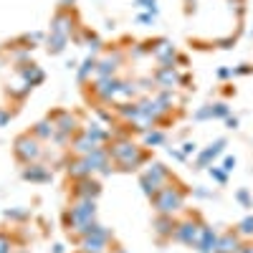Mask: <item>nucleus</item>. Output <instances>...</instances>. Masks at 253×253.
<instances>
[{
    "instance_id": "nucleus-1",
    "label": "nucleus",
    "mask_w": 253,
    "mask_h": 253,
    "mask_svg": "<svg viewBox=\"0 0 253 253\" xmlns=\"http://www.w3.org/2000/svg\"><path fill=\"white\" fill-rule=\"evenodd\" d=\"M109 155H112V160L117 165V170H122V172H137L139 167L147 165V160H150V155H147L137 142H132L129 137H124V134L112 139Z\"/></svg>"
},
{
    "instance_id": "nucleus-2",
    "label": "nucleus",
    "mask_w": 253,
    "mask_h": 253,
    "mask_svg": "<svg viewBox=\"0 0 253 253\" xmlns=\"http://www.w3.org/2000/svg\"><path fill=\"white\" fill-rule=\"evenodd\" d=\"M167 182H170V170H167L162 162H150L139 172V187H142V193L150 200L160 193Z\"/></svg>"
},
{
    "instance_id": "nucleus-3",
    "label": "nucleus",
    "mask_w": 253,
    "mask_h": 253,
    "mask_svg": "<svg viewBox=\"0 0 253 253\" xmlns=\"http://www.w3.org/2000/svg\"><path fill=\"white\" fill-rule=\"evenodd\" d=\"M96 220V200H74L66 210H63V225H66L69 233L84 223Z\"/></svg>"
},
{
    "instance_id": "nucleus-4",
    "label": "nucleus",
    "mask_w": 253,
    "mask_h": 253,
    "mask_svg": "<svg viewBox=\"0 0 253 253\" xmlns=\"http://www.w3.org/2000/svg\"><path fill=\"white\" fill-rule=\"evenodd\" d=\"M152 205H155V210L160 215H175L177 210L185 208V190L167 182L160 193L152 198Z\"/></svg>"
},
{
    "instance_id": "nucleus-5",
    "label": "nucleus",
    "mask_w": 253,
    "mask_h": 253,
    "mask_svg": "<svg viewBox=\"0 0 253 253\" xmlns=\"http://www.w3.org/2000/svg\"><path fill=\"white\" fill-rule=\"evenodd\" d=\"M48 119L56 124V137H53L56 144H71V139L81 132V129H79V117H76L74 112L58 109V112H51Z\"/></svg>"
},
{
    "instance_id": "nucleus-6",
    "label": "nucleus",
    "mask_w": 253,
    "mask_h": 253,
    "mask_svg": "<svg viewBox=\"0 0 253 253\" xmlns=\"http://www.w3.org/2000/svg\"><path fill=\"white\" fill-rule=\"evenodd\" d=\"M41 144H43V142H41L38 137H33L31 132H26V134L15 137V142H13V155H15V160H18L20 165L38 162L41 155H43V147H41Z\"/></svg>"
},
{
    "instance_id": "nucleus-7",
    "label": "nucleus",
    "mask_w": 253,
    "mask_h": 253,
    "mask_svg": "<svg viewBox=\"0 0 253 253\" xmlns=\"http://www.w3.org/2000/svg\"><path fill=\"white\" fill-rule=\"evenodd\" d=\"M114 238V233L109 228H99L96 233H91V236H84V238H79V246H81V253H107V248H109V241Z\"/></svg>"
},
{
    "instance_id": "nucleus-8",
    "label": "nucleus",
    "mask_w": 253,
    "mask_h": 253,
    "mask_svg": "<svg viewBox=\"0 0 253 253\" xmlns=\"http://www.w3.org/2000/svg\"><path fill=\"white\" fill-rule=\"evenodd\" d=\"M119 89H122V79L117 76H107V79H96L91 84V94L101 101V104H109L119 99Z\"/></svg>"
},
{
    "instance_id": "nucleus-9",
    "label": "nucleus",
    "mask_w": 253,
    "mask_h": 253,
    "mask_svg": "<svg viewBox=\"0 0 253 253\" xmlns=\"http://www.w3.org/2000/svg\"><path fill=\"white\" fill-rule=\"evenodd\" d=\"M79 26V20H76V13L74 8H61L53 18H51V33H61V36H74Z\"/></svg>"
},
{
    "instance_id": "nucleus-10",
    "label": "nucleus",
    "mask_w": 253,
    "mask_h": 253,
    "mask_svg": "<svg viewBox=\"0 0 253 253\" xmlns=\"http://www.w3.org/2000/svg\"><path fill=\"white\" fill-rule=\"evenodd\" d=\"M86 162L91 165L94 175H101V177L112 175V170H114V167H112L114 160H112V155H109V147H96L94 152L86 155Z\"/></svg>"
},
{
    "instance_id": "nucleus-11",
    "label": "nucleus",
    "mask_w": 253,
    "mask_h": 253,
    "mask_svg": "<svg viewBox=\"0 0 253 253\" xmlns=\"http://www.w3.org/2000/svg\"><path fill=\"white\" fill-rule=\"evenodd\" d=\"M74 200H96L101 195V182L96 177H84V180H74L71 187Z\"/></svg>"
},
{
    "instance_id": "nucleus-12",
    "label": "nucleus",
    "mask_w": 253,
    "mask_h": 253,
    "mask_svg": "<svg viewBox=\"0 0 253 253\" xmlns=\"http://www.w3.org/2000/svg\"><path fill=\"white\" fill-rule=\"evenodd\" d=\"M200 230H203V223L198 220H182L175 225V233H172V241L177 243H185V246H195L198 243V236H200Z\"/></svg>"
},
{
    "instance_id": "nucleus-13",
    "label": "nucleus",
    "mask_w": 253,
    "mask_h": 253,
    "mask_svg": "<svg viewBox=\"0 0 253 253\" xmlns=\"http://www.w3.org/2000/svg\"><path fill=\"white\" fill-rule=\"evenodd\" d=\"M152 56L160 61V66H175L177 51L167 38H157V41H152Z\"/></svg>"
},
{
    "instance_id": "nucleus-14",
    "label": "nucleus",
    "mask_w": 253,
    "mask_h": 253,
    "mask_svg": "<svg viewBox=\"0 0 253 253\" xmlns=\"http://www.w3.org/2000/svg\"><path fill=\"white\" fill-rule=\"evenodd\" d=\"M122 63H124V53H122V51H114V53H109V56L99 58V63H96V79L117 76V71H119Z\"/></svg>"
},
{
    "instance_id": "nucleus-15",
    "label": "nucleus",
    "mask_w": 253,
    "mask_h": 253,
    "mask_svg": "<svg viewBox=\"0 0 253 253\" xmlns=\"http://www.w3.org/2000/svg\"><path fill=\"white\" fill-rule=\"evenodd\" d=\"M20 175H23V180H26V182H51V180H53L51 167L41 165V162H31V165H26Z\"/></svg>"
},
{
    "instance_id": "nucleus-16",
    "label": "nucleus",
    "mask_w": 253,
    "mask_h": 253,
    "mask_svg": "<svg viewBox=\"0 0 253 253\" xmlns=\"http://www.w3.org/2000/svg\"><path fill=\"white\" fill-rule=\"evenodd\" d=\"M18 74H20V79H23L28 86H41V84L46 81V71L38 66V63H20V69H18Z\"/></svg>"
},
{
    "instance_id": "nucleus-17",
    "label": "nucleus",
    "mask_w": 253,
    "mask_h": 253,
    "mask_svg": "<svg viewBox=\"0 0 253 253\" xmlns=\"http://www.w3.org/2000/svg\"><path fill=\"white\" fill-rule=\"evenodd\" d=\"M218 233L210 225H203V230H200V236H198V243L193 246L198 253H215V248H218Z\"/></svg>"
},
{
    "instance_id": "nucleus-18",
    "label": "nucleus",
    "mask_w": 253,
    "mask_h": 253,
    "mask_svg": "<svg viewBox=\"0 0 253 253\" xmlns=\"http://www.w3.org/2000/svg\"><path fill=\"white\" fill-rule=\"evenodd\" d=\"M152 79H155V84H157L160 89H170V91L180 84V76H177L175 66H160V69L152 74Z\"/></svg>"
},
{
    "instance_id": "nucleus-19",
    "label": "nucleus",
    "mask_w": 253,
    "mask_h": 253,
    "mask_svg": "<svg viewBox=\"0 0 253 253\" xmlns=\"http://www.w3.org/2000/svg\"><path fill=\"white\" fill-rule=\"evenodd\" d=\"M84 134H86L96 147H107V142L112 139V132L107 129V126H104V124H99V122H89L86 126H84V129H81Z\"/></svg>"
},
{
    "instance_id": "nucleus-20",
    "label": "nucleus",
    "mask_w": 253,
    "mask_h": 253,
    "mask_svg": "<svg viewBox=\"0 0 253 253\" xmlns=\"http://www.w3.org/2000/svg\"><path fill=\"white\" fill-rule=\"evenodd\" d=\"M223 147H225V139H215L210 147H205L203 152H198L195 165H198V167H210L215 157H220V155H223Z\"/></svg>"
},
{
    "instance_id": "nucleus-21",
    "label": "nucleus",
    "mask_w": 253,
    "mask_h": 253,
    "mask_svg": "<svg viewBox=\"0 0 253 253\" xmlns=\"http://www.w3.org/2000/svg\"><path fill=\"white\" fill-rule=\"evenodd\" d=\"M66 172L71 180H84V177H94V170H91V165L86 162V157H76L66 165Z\"/></svg>"
},
{
    "instance_id": "nucleus-22",
    "label": "nucleus",
    "mask_w": 253,
    "mask_h": 253,
    "mask_svg": "<svg viewBox=\"0 0 253 253\" xmlns=\"http://www.w3.org/2000/svg\"><path fill=\"white\" fill-rule=\"evenodd\" d=\"M175 225H177V220H175L172 215H160V213H157V218H155V223H152V228H155V236H157L160 241H165V238H172V233H175Z\"/></svg>"
},
{
    "instance_id": "nucleus-23",
    "label": "nucleus",
    "mask_w": 253,
    "mask_h": 253,
    "mask_svg": "<svg viewBox=\"0 0 253 253\" xmlns=\"http://www.w3.org/2000/svg\"><path fill=\"white\" fill-rule=\"evenodd\" d=\"M96 63H99V58L96 56H86L79 66H76V79L81 81V84H86L91 76H96Z\"/></svg>"
},
{
    "instance_id": "nucleus-24",
    "label": "nucleus",
    "mask_w": 253,
    "mask_h": 253,
    "mask_svg": "<svg viewBox=\"0 0 253 253\" xmlns=\"http://www.w3.org/2000/svg\"><path fill=\"white\" fill-rule=\"evenodd\" d=\"M238 238H241L238 233H223V236L218 238V248H215V253H238V251L243 248Z\"/></svg>"
},
{
    "instance_id": "nucleus-25",
    "label": "nucleus",
    "mask_w": 253,
    "mask_h": 253,
    "mask_svg": "<svg viewBox=\"0 0 253 253\" xmlns=\"http://www.w3.org/2000/svg\"><path fill=\"white\" fill-rule=\"evenodd\" d=\"M114 109H117V114H119L124 122L137 124V119H139V104H137V101H119Z\"/></svg>"
},
{
    "instance_id": "nucleus-26",
    "label": "nucleus",
    "mask_w": 253,
    "mask_h": 253,
    "mask_svg": "<svg viewBox=\"0 0 253 253\" xmlns=\"http://www.w3.org/2000/svg\"><path fill=\"white\" fill-rule=\"evenodd\" d=\"M71 150L76 152V157H86L89 152H94V150H96V144H94L86 134H84V132H79V134L71 139Z\"/></svg>"
},
{
    "instance_id": "nucleus-27",
    "label": "nucleus",
    "mask_w": 253,
    "mask_h": 253,
    "mask_svg": "<svg viewBox=\"0 0 253 253\" xmlns=\"http://www.w3.org/2000/svg\"><path fill=\"white\" fill-rule=\"evenodd\" d=\"M31 134H33V137H38L41 142H51V139L56 137V124H53L51 119H43V122L33 124Z\"/></svg>"
},
{
    "instance_id": "nucleus-28",
    "label": "nucleus",
    "mask_w": 253,
    "mask_h": 253,
    "mask_svg": "<svg viewBox=\"0 0 253 253\" xmlns=\"http://www.w3.org/2000/svg\"><path fill=\"white\" fill-rule=\"evenodd\" d=\"M69 41H71L69 36H61V33H48V38H46V51H48L51 56H58V53L66 51Z\"/></svg>"
},
{
    "instance_id": "nucleus-29",
    "label": "nucleus",
    "mask_w": 253,
    "mask_h": 253,
    "mask_svg": "<svg viewBox=\"0 0 253 253\" xmlns=\"http://www.w3.org/2000/svg\"><path fill=\"white\" fill-rule=\"evenodd\" d=\"M137 94H139V84H137V81H122L119 99H124V101H134Z\"/></svg>"
},
{
    "instance_id": "nucleus-30",
    "label": "nucleus",
    "mask_w": 253,
    "mask_h": 253,
    "mask_svg": "<svg viewBox=\"0 0 253 253\" xmlns=\"http://www.w3.org/2000/svg\"><path fill=\"white\" fill-rule=\"evenodd\" d=\"M165 139H167V134L162 129H155V126L144 132V147H160V144H165Z\"/></svg>"
},
{
    "instance_id": "nucleus-31",
    "label": "nucleus",
    "mask_w": 253,
    "mask_h": 253,
    "mask_svg": "<svg viewBox=\"0 0 253 253\" xmlns=\"http://www.w3.org/2000/svg\"><path fill=\"white\" fill-rule=\"evenodd\" d=\"M33 91V86H28V84L23 81V84H18V86H8V96H13V99H26L28 94Z\"/></svg>"
},
{
    "instance_id": "nucleus-32",
    "label": "nucleus",
    "mask_w": 253,
    "mask_h": 253,
    "mask_svg": "<svg viewBox=\"0 0 253 253\" xmlns=\"http://www.w3.org/2000/svg\"><path fill=\"white\" fill-rule=\"evenodd\" d=\"M81 33H84V43H86L91 51H99V48L104 46V43H101V38H99L94 31H81Z\"/></svg>"
},
{
    "instance_id": "nucleus-33",
    "label": "nucleus",
    "mask_w": 253,
    "mask_h": 253,
    "mask_svg": "<svg viewBox=\"0 0 253 253\" xmlns=\"http://www.w3.org/2000/svg\"><path fill=\"white\" fill-rule=\"evenodd\" d=\"M238 236H243V238H251L253 236V215H246L241 223H238V230H236Z\"/></svg>"
},
{
    "instance_id": "nucleus-34",
    "label": "nucleus",
    "mask_w": 253,
    "mask_h": 253,
    "mask_svg": "<svg viewBox=\"0 0 253 253\" xmlns=\"http://www.w3.org/2000/svg\"><path fill=\"white\" fill-rule=\"evenodd\" d=\"M8 220H26L31 213H28V210L26 208H10V210H5V213H3Z\"/></svg>"
},
{
    "instance_id": "nucleus-35",
    "label": "nucleus",
    "mask_w": 253,
    "mask_h": 253,
    "mask_svg": "<svg viewBox=\"0 0 253 253\" xmlns=\"http://www.w3.org/2000/svg\"><path fill=\"white\" fill-rule=\"evenodd\" d=\"M195 122H205V119H213V104H205V107H200L195 114H193Z\"/></svg>"
},
{
    "instance_id": "nucleus-36",
    "label": "nucleus",
    "mask_w": 253,
    "mask_h": 253,
    "mask_svg": "<svg viewBox=\"0 0 253 253\" xmlns=\"http://www.w3.org/2000/svg\"><path fill=\"white\" fill-rule=\"evenodd\" d=\"M208 172H210V177H213L215 182H220V185L228 182V172L223 170V167H213V165H210V167H208Z\"/></svg>"
},
{
    "instance_id": "nucleus-37",
    "label": "nucleus",
    "mask_w": 253,
    "mask_h": 253,
    "mask_svg": "<svg viewBox=\"0 0 253 253\" xmlns=\"http://www.w3.org/2000/svg\"><path fill=\"white\" fill-rule=\"evenodd\" d=\"M134 5L144 13H155L157 15V0H134Z\"/></svg>"
},
{
    "instance_id": "nucleus-38",
    "label": "nucleus",
    "mask_w": 253,
    "mask_h": 253,
    "mask_svg": "<svg viewBox=\"0 0 253 253\" xmlns=\"http://www.w3.org/2000/svg\"><path fill=\"white\" fill-rule=\"evenodd\" d=\"M129 53H132V58H142L144 53H152V41H150V43H137Z\"/></svg>"
},
{
    "instance_id": "nucleus-39",
    "label": "nucleus",
    "mask_w": 253,
    "mask_h": 253,
    "mask_svg": "<svg viewBox=\"0 0 253 253\" xmlns=\"http://www.w3.org/2000/svg\"><path fill=\"white\" fill-rule=\"evenodd\" d=\"M0 253H13V238L0 230Z\"/></svg>"
},
{
    "instance_id": "nucleus-40",
    "label": "nucleus",
    "mask_w": 253,
    "mask_h": 253,
    "mask_svg": "<svg viewBox=\"0 0 253 253\" xmlns=\"http://www.w3.org/2000/svg\"><path fill=\"white\" fill-rule=\"evenodd\" d=\"M225 117H228L225 104H213V119H225Z\"/></svg>"
},
{
    "instance_id": "nucleus-41",
    "label": "nucleus",
    "mask_w": 253,
    "mask_h": 253,
    "mask_svg": "<svg viewBox=\"0 0 253 253\" xmlns=\"http://www.w3.org/2000/svg\"><path fill=\"white\" fill-rule=\"evenodd\" d=\"M155 18H157L155 13H139V15H137V23H142V26H152V23H155Z\"/></svg>"
},
{
    "instance_id": "nucleus-42",
    "label": "nucleus",
    "mask_w": 253,
    "mask_h": 253,
    "mask_svg": "<svg viewBox=\"0 0 253 253\" xmlns=\"http://www.w3.org/2000/svg\"><path fill=\"white\" fill-rule=\"evenodd\" d=\"M236 198H238V203L246 205V208L253 205V200H251V195H248V190H238V195H236Z\"/></svg>"
},
{
    "instance_id": "nucleus-43",
    "label": "nucleus",
    "mask_w": 253,
    "mask_h": 253,
    "mask_svg": "<svg viewBox=\"0 0 253 253\" xmlns=\"http://www.w3.org/2000/svg\"><path fill=\"white\" fill-rule=\"evenodd\" d=\"M195 152H198V144H195V142H185V144H182V155H185V157L195 155Z\"/></svg>"
},
{
    "instance_id": "nucleus-44",
    "label": "nucleus",
    "mask_w": 253,
    "mask_h": 253,
    "mask_svg": "<svg viewBox=\"0 0 253 253\" xmlns=\"http://www.w3.org/2000/svg\"><path fill=\"white\" fill-rule=\"evenodd\" d=\"M220 167H223V170H225V172H230V170H233V167H236V157H225Z\"/></svg>"
},
{
    "instance_id": "nucleus-45",
    "label": "nucleus",
    "mask_w": 253,
    "mask_h": 253,
    "mask_svg": "<svg viewBox=\"0 0 253 253\" xmlns=\"http://www.w3.org/2000/svg\"><path fill=\"white\" fill-rule=\"evenodd\" d=\"M233 43H236V38H233V36H230V38H220V41H218V46H220V48H230Z\"/></svg>"
},
{
    "instance_id": "nucleus-46",
    "label": "nucleus",
    "mask_w": 253,
    "mask_h": 253,
    "mask_svg": "<svg viewBox=\"0 0 253 253\" xmlns=\"http://www.w3.org/2000/svg\"><path fill=\"white\" fill-rule=\"evenodd\" d=\"M10 117H13L10 112H5V109H0V126H5V124L10 122Z\"/></svg>"
},
{
    "instance_id": "nucleus-47",
    "label": "nucleus",
    "mask_w": 253,
    "mask_h": 253,
    "mask_svg": "<svg viewBox=\"0 0 253 253\" xmlns=\"http://www.w3.org/2000/svg\"><path fill=\"white\" fill-rule=\"evenodd\" d=\"M193 193H195L198 198H210V195H213V193H210V190H205V187H195Z\"/></svg>"
},
{
    "instance_id": "nucleus-48",
    "label": "nucleus",
    "mask_w": 253,
    "mask_h": 253,
    "mask_svg": "<svg viewBox=\"0 0 253 253\" xmlns=\"http://www.w3.org/2000/svg\"><path fill=\"white\" fill-rule=\"evenodd\" d=\"M251 71H253V69L248 66V63H241L238 69H233V74H241V76H243V74H251Z\"/></svg>"
},
{
    "instance_id": "nucleus-49",
    "label": "nucleus",
    "mask_w": 253,
    "mask_h": 253,
    "mask_svg": "<svg viewBox=\"0 0 253 253\" xmlns=\"http://www.w3.org/2000/svg\"><path fill=\"white\" fill-rule=\"evenodd\" d=\"M233 76V69H218V79H228Z\"/></svg>"
},
{
    "instance_id": "nucleus-50",
    "label": "nucleus",
    "mask_w": 253,
    "mask_h": 253,
    "mask_svg": "<svg viewBox=\"0 0 253 253\" xmlns=\"http://www.w3.org/2000/svg\"><path fill=\"white\" fill-rule=\"evenodd\" d=\"M225 124L230 126V129H236V126H238V119H236V117H225Z\"/></svg>"
},
{
    "instance_id": "nucleus-51",
    "label": "nucleus",
    "mask_w": 253,
    "mask_h": 253,
    "mask_svg": "<svg viewBox=\"0 0 253 253\" xmlns=\"http://www.w3.org/2000/svg\"><path fill=\"white\" fill-rule=\"evenodd\" d=\"M58 3H61V8H74L76 0H58Z\"/></svg>"
},
{
    "instance_id": "nucleus-52",
    "label": "nucleus",
    "mask_w": 253,
    "mask_h": 253,
    "mask_svg": "<svg viewBox=\"0 0 253 253\" xmlns=\"http://www.w3.org/2000/svg\"><path fill=\"white\" fill-rule=\"evenodd\" d=\"M51 253H66V246H63V243H56Z\"/></svg>"
},
{
    "instance_id": "nucleus-53",
    "label": "nucleus",
    "mask_w": 253,
    "mask_h": 253,
    "mask_svg": "<svg viewBox=\"0 0 253 253\" xmlns=\"http://www.w3.org/2000/svg\"><path fill=\"white\" fill-rule=\"evenodd\" d=\"M230 3H233V5L238 8V15L243 13V3H246V0H230Z\"/></svg>"
},
{
    "instance_id": "nucleus-54",
    "label": "nucleus",
    "mask_w": 253,
    "mask_h": 253,
    "mask_svg": "<svg viewBox=\"0 0 253 253\" xmlns=\"http://www.w3.org/2000/svg\"><path fill=\"white\" fill-rule=\"evenodd\" d=\"M117 253H126V251H117Z\"/></svg>"
}]
</instances>
